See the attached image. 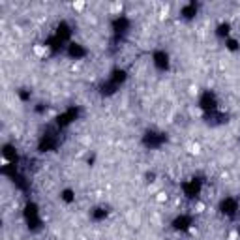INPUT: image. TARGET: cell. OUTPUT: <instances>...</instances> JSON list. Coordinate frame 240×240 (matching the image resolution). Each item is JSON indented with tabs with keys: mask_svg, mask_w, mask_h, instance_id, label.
<instances>
[{
	"mask_svg": "<svg viewBox=\"0 0 240 240\" xmlns=\"http://www.w3.org/2000/svg\"><path fill=\"white\" fill-rule=\"evenodd\" d=\"M34 54L38 58H45L47 57V47H43V45H34Z\"/></svg>",
	"mask_w": 240,
	"mask_h": 240,
	"instance_id": "6da1fadb",
	"label": "cell"
},
{
	"mask_svg": "<svg viewBox=\"0 0 240 240\" xmlns=\"http://www.w3.org/2000/svg\"><path fill=\"white\" fill-rule=\"evenodd\" d=\"M71 8L75 9V12H83V9L86 8V4H84V2H73V4H71Z\"/></svg>",
	"mask_w": 240,
	"mask_h": 240,
	"instance_id": "7a4b0ae2",
	"label": "cell"
},
{
	"mask_svg": "<svg viewBox=\"0 0 240 240\" xmlns=\"http://www.w3.org/2000/svg\"><path fill=\"white\" fill-rule=\"evenodd\" d=\"M167 199H169L167 191H159V193H158V197H156V201H158V203H161V201H167Z\"/></svg>",
	"mask_w": 240,
	"mask_h": 240,
	"instance_id": "3957f363",
	"label": "cell"
}]
</instances>
